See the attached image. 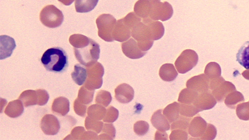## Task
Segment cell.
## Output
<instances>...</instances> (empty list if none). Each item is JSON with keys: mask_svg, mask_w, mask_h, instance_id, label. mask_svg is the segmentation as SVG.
<instances>
[{"mask_svg": "<svg viewBox=\"0 0 249 140\" xmlns=\"http://www.w3.org/2000/svg\"><path fill=\"white\" fill-rule=\"evenodd\" d=\"M197 95L195 90L189 88H185L180 92L178 102L181 104H192L196 101Z\"/></svg>", "mask_w": 249, "mask_h": 140, "instance_id": "obj_25", "label": "cell"}, {"mask_svg": "<svg viewBox=\"0 0 249 140\" xmlns=\"http://www.w3.org/2000/svg\"><path fill=\"white\" fill-rule=\"evenodd\" d=\"M204 122L200 117L195 118L189 127V133L192 137L200 136L204 130Z\"/></svg>", "mask_w": 249, "mask_h": 140, "instance_id": "obj_27", "label": "cell"}, {"mask_svg": "<svg viewBox=\"0 0 249 140\" xmlns=\"http://www.w3.org/2000/svg\"><path fill=\"white\" fill-rule=\"evenodd\" d=\"M86 130L84 127H76L72 129L71 134L66 137L65 139H74V140H82L83 136Z\"/></svg>", "mask_w": 249, "mask_h": 140, "instance_id": "obj_41", "label": "cell"}, {"mask_svg": "<svg viewBox=\"0 0 249 140\" xmlns=\"http://www.w3.org/2000/svg\"><path fill=\"white\" fill-rule=\"evenodd\" d=\"M121 47L123 53L132 59L141 58L147 53V52H143L139 48L134 38H131L127 41L123 43Z\"/></svg>", "mask_w": 249, "mask_h": 140, "instance_id": "obj_10", "label": "cell"}, {"mask_svg": "<svg viewBox=\"0 0 249 140\" xmlns=\"http://www.w3.org/2000/svg\"><path fill=\"white\" fill-rule=\"evenodd\" d=\"M162 110L156 111L151 119L153 126L158 131L165 132L171 129L170 122L162 113Z\"/></svg>", "mask_w": 249, "mask_h": 140, "instance_id": "obj_15", "label": "cell"}, {"mask_svg": "<svg viewBox=\"0 0 249 140\" xmlns=\"http://www.w3.org/2000/svg\"><path fill=\"white\" fill-rule=\"evenodd\" d=\"M102 134L98 136L99 140H113L116 137V129L112 124H105Z\"/></svg>", "mask_w": 249, "mask_h": 140, "instance_id": "obj_32", "label": "cell"}, {"mask_svg": "<svg viewBox=\"0 0 249 140\" xmlns=\"http://www.w3.org/2000/svg\"><path fill=\"white\" fill-rule=\"evenodd\" d=\"M98 35L107 42L114 41L112 34L117 23L116 19L109 14H103L96 19Z\"/></svg>", "mask_w": 249, "mask_h": 140, "instance_id": "obj_4", "label": "cell"}, {"mask_svg": "<svg viewBox=\"0 0 249 140\" xmlns=\"http://www.w3.org/2000/svg\"><path fill=\"white\" fill-rule=\"evenodd\" d=\"M131 29L124 23V18L118 20L112 35L114 41L124 42L128 41L131 36Z\"/></svg>", "mask_w": 249, "mask_h": 140, "instance_id": "obj_11", "label": "cell"}, {"mask_svg": "<svg viewBox=\"0 0 249 140\" xmlns=\"http://www.w3.org/2000/svg\"><path fill=\"white\" fill-rule=\"evenodd\" d=\"M152 4L148 0H139L134 6V13L142 19L149 18Z\"/></svg>", "mask_w": 249, "mask_h": 140, "instance_id": "obj_19", "label": "cell"}, {"mask_svg": "<svg viewBox=\"0 0 249 140\" xmlns=\"http://www.w3.org/2000/svg\"><path fill=\"white\" fill-rule=\"evenodd\" d=\"M58 1L66 6H70L71 5L75 0H58Z\"/></svg>", "mask_w": 249, "mask_h": 140, "instance_id": "obj_44", "label": "cell"}, {"mask_svg": "<svg viewBox=\"0 0 249 140\" xmlns=\"http://www.w3.org/2000/svg\"><path fill=\"white\" fill-rule=\"evenodd\" d=\"M112 100L111 94L109 91L101 90L96 95L95 103L107 107L111 103Z\"/></svg>", "mask_w": 249, "mask_h": 140, "instance_id": "obj_31", "label": "cell"}, {"mask_svg": "<svg viewBox=\"0 0 249 140\" xmlns=\"http://www.w3.org/2000/svg\"><path fill=\"white\" fill-rule=\"evenodd\" d=\"M40 21L45 26L49 28L60 27L64 22V16L62 11L53 5L45 6L40 11Z\"/></svg>", "mask_w": 249, "mask_h": 140, "instance_id": "obj_3", "label": "cell"}, {"mask_svg": "<svg viewBox=\"0 0 249 140\" xmlns=\"http://www.w3.org/2000/svg\"><path fill=\"white\" fill-rule=\"evenodd\" d=\"M16 47L15 39L8 35L0 36V59L10 57Z\"/></svg>", "mask_w": 249, "mask_h": 140, "instance_id": "obj_13", "label": "cell"}, {"mask_svg": "<svg viewBox=\"0 0 249 140\" xmlns=\"http://www.w3.org/2000/svg\"><path fill=\"white\" fill-rule=\"evenodd\" d=\"M99 0H75V8L77 13H85L92 11Z\"/></svg>", "mask_w": 249, "mask_h": 140, "instance_id": "obj_24", "label": "cell"}, {"mask_svg": "<svg viewBox=\"0 0 249 140\" xmlns=\"http://www.w3.org/2000/svg\"><path fill=\"white\" fill-rule=\"evenodd\" d=\"M87 105L81 103L76 98L73 104V108L75 113L80 117H86L87 113Z\"/></svg>", "mask_w": 249, "mask_h": 140, "instance_id": "obj_40", "label": "cell"}, {"mask_svg": "<svg viewBox=\"0 0 249 140\" xmlns=\"http://www.w3.org/2000/svg\"><path fill=\"white\" fill-rule=\"evenodd\" d=\"M40 127L45 135L54 136L59 132L60 124L55 116L46 114L41 119Z\"/></svg>", "mask_w": 249, "mask_h": 140, "instance_id": "obj_9", "label": "cell"}, {"mask_svg": "<svg viewBox=\"0 0 249 140\" xmlns=\"http://www.w3.org/2000/svg\"><path fill=\"white\" fill-rule=\"evenodd\" d=\"M188 138L187 131L181 129L174 130L170 135V140H187Z\"/></svg>", "mask_w": 249, "mask_h": 140, "instance_id": "obj_42", "label": "cell"}, {"mask_svg": "<svg viewBox=\"0 0 249 140\" xmlns=\"http://www.w3.org/2000/svg\"><path fill=\"white\" fill-rule=\"evenodd\" d=\"M236 61L245 69L249 70V41L245 43L239 50Z\"/></svg>", "mask_w": 249, "mask_h": 140, "instance_id": "obj_22", "label": "cell"}, {"mask_svg": "<svg viewBox=\"0 0 249 140\" xmlns=\"http://www.w3.org/2000/svg\"><path fill=\"white\" fill-rule=\"evenodd\" d=\"M52 112L57 115L65 116L70 111V103L69 100L63 96L55 98L52 106Z\"/></svg>", "mask_w": 249, "mask_h": 140, "instance_id": "obj_16", "label": "cell"}, {"mask_svg": "<svg viewBox=\"0 0 249 140\" xmlns=\"http://www.w3.org/2000/svg\"><path fill=\"white\" fill-rule=\"evenodd\" d=\"M152 8L149 18L154 21L160 20L162 22L170 19L174 14L172 6L168 2H157L152 3Z\"/></svg>", "mask_w": 249, "mask_h": 140, "instance_id": "obj_8", "label": "cell"}, {"mask_svg": "<svg viewBox=\"0 0 249 140\" xmlns=\"http://www.w3.org/2000/svg\"><path fill=\"white\" fill-rule=\"evenodd\" d=\"M155 140H168V135L165 132L157 131L155 134Z\"/></svg>", "mask_w": 249, "mask_h": 140, "instance_id": "obj_43", "label": "cell"}, {"mask_svg": "<svg viewBox=\"0 0 249 140\" xmlns=\"http://www.w3.org/2000/svg\"><path fill=\"white\" fill-rule=\"evenodd\" d=\"M38 96L37 105L43 106L47 104L50 98L49 93L45 89H38L36 90Z\"/></svg>", "mask_w": 249, "mask_h": 140, "instance_id": "obj_39", "label": "cell"}, {"mask_svg": "<svg viewBox=\"0 0 249 140\" xmlns=\"http://www.w3.org/2000/svg\"><path fill=\"white\" fill-rule=\"evenodd\" d=\"M119 114V112L118 109L110 106L107 108V112L103 119V122L106 123H112L117 121Z\"/></svg>", "mask_w": 249, "mask_h": 140, "instance_id": "obj_35", "label": "cell"}, {"mask_svg": "<svg viewBox=\"0 0 249 140\" xmlns=\"http://www.w3.org/2000/svg\"><path fill=\"white\" fill-rule=\"evenodd\" d=\"M123 18L124 23L127 24L131 30L136 25L142 21V18L134 12L129 13Z\"/></svg>", "mask_w": 249, "mask_h": 140, "instance_id": "obj_38", "label": "cell"}, {"mask_svg": "<svg viewBox=\"0 0 249 140\" xmlns=\"http://www.w3.org/2000/svg\"><path fill=\"white\" fill-rule=\"evenodd\" d=\"M131 36L136 40L139 48L143 52L148 51L154 44L147 25L142 21L132 29Z\"/></svg>", "mask_w": 249, "mask_h": 140, "instance_id": "obj_5", "label": "cell"}, {"mask_svg": "<svg viewBox=\"0 0 249 140\" xmlns=\"http://www.w3.org/2000/svg\"><path fill=\"white\" fill-rule=\"evenodd\" d=\"M71 76L73 81L78 86L85 85L87 78L88 71L87 69L79 64L74 66V70L71 73Z\"/></svg>", "mask_w": 249, "mask_h": 140, "instance_id": "obj_20", "label": "cell"}, {"mask_svg": "<svg viewBox=\"0 0 249 140\" xmlns=\"http://www.w3.org/2000/svg\"><path fill=\"white\" fill-rule=\"evenodd\" d=\"M186 87L195 91H201L206 87L205 78L203 75L192 77L186 83Z\"/></svg>", "mask_w": 249, "mask_h": 140, "instance_id": "obj_29", "label": "cell"}, {"mask_svg": "<svg viewBox=\"0 0 249 140\" xmlns=\"http://www.w3.org/2000/svg\"><path fill=\"white\" fill-rule=\"evenodd\" d=\"M180 108V104L175 102L163 110V114L168 119L170 123L176 121L179 117Z\"/></svg>", "mask_w": 249, "mask_h": 140, "instance_id": "obj_23", "label": "cell"}, {"mask_svg": "<svg viewBox=\"0 0 249 140\" xmlns=\"http://www.w3.org/2000/svg\"><path fill=\"white\" fill-rule=\"evenodd\" d=\"M24 105L19 99L15 100L9 103L5 110V114L12 118L21 116L24 112Z\"/></svg>", "mask_w": 249, "mask_h": 140, "instance_id": "obj_18", "label": "cell"}, {"mask_svg": "<svg viewBox=\"0 0 249 140\" xmlns=\"http://www.w3.org/2000/svg\"><path fill=\"white\" fill-rule=\"evenodd\" d=\"M159 75L162 81L166 82H171L176 79L178 72L174 65L165 64L160 68Z\"/></svg>", "mask_w": 249, "mask_h": 140, "instance_id": "obj_17", "label": "cell"}, {"mask_svg": "<svg viewBox=\"0 0 249 140\" xmlns=\"http://www.w3.org/2000/svg\"><path fill=\"white\" fill-rule=\"evenodd\" d=\"M107 112L106 107L96 104L90 106L88 110V115L90 118L96 121H101L105 117Z\"/></svg>", "mask_w": 249, "mask_h": 140, "instance_id": "obj_26", "label": "cell"}, {"mask_svg": "<svg viewBox=\"0 0 249 140\" xmlns=\"http://www.w3.org/2000/svg\"><path fill=\"white\" fill-rule=\"evenodd\" d=\"M115 97L122 104H127L132 101L134 97V89L127 84L118 86L115 90Z\"/></svg>", "mask_w": 249, "mask_h": 140, "instance_id": "obj_12", "label": "cell"}, {"mask_svg": "<svg viewBox=\"0 0 249 140\" xmlns=\"http://www.w3.org/2000/svg\"><path fill=\"white\" fill-rule=\"evenodd\" d=\"M198 57L193 50H186L182 52L175 62L178 71L184 74L192 70L197 64Z\"/></svg>", "mask_w": 249, "mask_h": 140, "instance_id": "obj_7", "label": "cell"}, {"mask_svg": "<svg viewBox=\"0 0 249 140\" xmlns=\"http://www.w3.org/2000/svg\"><path fill=\"white\" fill-rule=\"evenodd\" d=\"M195 105L186 104H180V114L186 117H192L198 112Z\"/></svg>", "mask_w": 249, "mask_h": 140, "instance_id": "obj_36", "label": "cell"}, {"mask_svg": "<svg viewBox=\"0 0 249 140\" xmlns=\"http://www.w3.org/2000/svg\"><path fill=\"white\" fill-rule=\"evenodd\" d=\"M151 3H156L157 2H160V0H148Z\"/></svg>", "mask_w": 249, "mask_h": 140, "instance_id": "obj_45", "label": "cell"}, {"mask_svg": "<svg viewBox=\"0 0 249 140\" xmlns=\"http://www.w3.org/2000/svg\"><path fill=\"white\" fill-rule=\"evenodd\" d=\"M87 68L88 78L84 86L91 90L100 88L103 85L105 68L102 64L97 62Z\"/></svg>", "mask_w": 249, "mask_h": 140, "instance_id": "obj_6", "label": "cell"}, {"mask_svg": "<svg viewBox=\"0 0 249 140\" xmlns=\"http://www.w3.org/2000/svg\"><path fill=\"white\" fill-rule=\"evenodd\" d=\"M73 51L77 61L86 67L96 63L100 57V46L92 39L88 45L80 49L73 48Z\"/></svg>", "mask_w": 249, "mask_h": 140, "instance_id": "obj_2", "label": "cell"}, {"mask_svg": "<svg viewBox=\"0 0 249 140\" xmlns=\"http://www.w3.org/2000/svg\"><path fill=\"white\" fill-rule=\"evenodd\" d=\"M190 120L183 116H179L176 121L173 122L171 126L172 131L176 129H181L187 131L190 126Z\"/></svg>", "mask_w": 249, "mask_h": 140, "instance_id": "obj_34", "label": "cell"}, {"mask_svg": "<svg viewBox=\"0 0 249 140\" xmlns=\"http://www.w3.org/2000/svg\"><path fill=\"white\" fill-rule=\"evenodd\" d=\"M40 62L46 70L54 73L64 72L69 66L68 54L60 47L47 50L41 56Z\"/></svg>", "mask_w": 249, "mask_h": 140, "instance_id": "obj_1", "label": "cell"}, {"mask_svg": "<svg viewBox=\"0 0 249 140\" xmlns=\"http://www.w3.org/2000/svg\"><path fill=\"white\" fill-rule=\"evenodd\" d=\"M95 90H91L85 86L82 87L79 90L77 99L82 104L89 105L93 102Z\"/></svg>", "mask_w": 249, "mask_h": 140, "instance_id": "obj_30", "label": "cell"}, {"mask_svg": "<svg viewBox=\"0 0 249 140\" xmlns=\"http://www.w3.org/2000/svg\"><path fill=\"white\" fill-rule=\"evenodd\" d=\"M149 124L144 121H139L134 125V131L136 135L142 136L146 135L149 131Z\"/></svg>", "mask_w": 249, "mask_h": 140, "instance_id": "obj_37", "label": "cell"}, {"mask_svg": "<svg viewBox=\"0 0 249 140\" xmlns=\"http://www.w3.org/2000/svg\"><path fill=\"white\" fill-rule=\"evenodd\" d=\"M18 99L22 102L24 107H29L37 105L38 96L36 90H27L23 92Z\"/></svg>", "mask_w": 249, "mask_h": 140, "instance_id": "obj_21", "label": "cell"}, {"mask_svg": "<svg viewBox=\"0 0 249 140\" xmlns=\"http://www.w3.org/2000/svg\"><path fill=\"white\" fill-rule=\"evenodd\" d=\"M91 38L81 34H74L69 38V42L73 48L80 49L88 45Z\"/></svg>", "mask_w": 249, "mask_h": 140, "instance_id": "obj_28", "label": "cell"}, {"mask_svg": "<svg viewBox=\"0 0 249 140\" xmlns=\"http://www.w3.org/2000/svg\"><path fill=\"white\" fill-rule=\"evenodd\" d=\"M103 122L94 121L89 116L87 117L85 121V126L88 131H92L97 134L101 132L103 127Z\"/></svg>", "mask_w": 249, "mask_h": 140, "instance_id": "obj_33", "label": "cell"}, {"mask_svg": "<svg viewBox=\"0 0 249 140\" xmlns=\"http://www.w3.org/2000/svg\"><path fill=\"white\" fill-rule=\"evenodd\" d=\"M142 22L147 25L151 37L154 41H157L163 36L164 28L160 22L154 21L149 18L142 19Z\"/></svg>", "mask_w": 249, "mask_h": 140, "instance_id": "obj_14", "label": "cell"}]
</instances>
